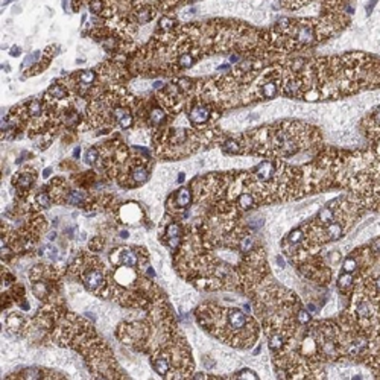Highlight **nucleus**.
I'll use <instances>...</instances> for the list:
<instances>
[{
  "label": "nucleus",
  "instance_id": "1",
  "mask_svg": "<svg viewBox=\"0 0 380 380\" xmlns=\"http://www.w3.org/2000/svg\"><path fill=\"white\" fill-rule=\"evenodd\" d=\"M280 73L281 94L304 101L339 99L380 85V61L365 53L304 61L297 70L283 64Z\"/></svg>",
  "mask_w": 380,
  "mask_h": 380
},
{
  "label": "nucleus",
  "instance_id": "2",
  "mask_svg": "<svg viewBox=\"0 0 380 380\" xmlns=\"http://www.w3.org/2000/svg\"><path fill=\"white\" fill-rule=\"evenodd\" d=\"M242 155H263L284 160L309 149L321 148V131L300 120H284L251 130L237 137Z\"/></svg>",
  "mask_w": 380,
  "mask_h": 380
},
{
  "label": "nucleus",
  "instance_id": "3",
  "mask_svg": "<svg viewBox=\"0 0 380 380\" xmlns=\"http://www.w3.org/2000/svg\"><path fill=\"white\" fill-rule=\"evenodd\" d=\"M195 315L206 332L231 347L249 350L259 339V323L240 309L204 303L197 307Z\"/></svg>",
  "mask_w": 380,
  "mask_h": 380
},
{
  "label": "nucleus",
  "instance_id": "4",
  "mask_svg": "<svg viewBox=\"0 0 380 380\" xmlns=\"http://www.w3.org/2000/svg\"><path fill=\"white\" fill-rule=\"evenodd\" d=\"M342 25L336 14H327L321 19H281L268 32L269 44L278 53H289L316 46L327 40Z\"/></svg>",
  "mask_w": 380,
  "mask_h": 380
},
{
  "label": "nucleus",
  "instance_id": "5",
  "mask_svg": "<svg viewBox=\"0 0 380 380\" xmlns=\"http://www.w3.org/2000/svg\"><path fill=\"white\" fill-rule=\"evenodd\" d=\"M110 260L113 266H128V268H136L137 271L143 272L149 266V257L148 251L142 246H117L116 249L111 251Z\"/></svg>",
  "mask_w": 380,
  "mask_h": 380
},
{
  "label": "nucleus",
  "instance_id": "6",
  "mask_svg": "<svg viewBox=\"0 0 380 380\" xmlns=\"http://www.w3.org/2000/svg\"><path fill=\"white\" fill-rule=\"evenodd\" d=\"M192 203H194V192H192V188H190V185L188 187H181L175 192V197H172L167 201V212L172 210V209H173L175 215L179 213V212H185L190 206H192ZM178 218L181 221L185 219L184 213H179Z\"/></svg>",
  "mask_w": 380,
  "mask_h": 380
},
{
  "label": "nucleus",
  "instance_id": "7",
  "mask_svg": "<svg viewBox=\"0 0 380 380\" xmlns=\"http://www.w3.org/2000/svg\"><path fill=\"white\" fill-rule=\"evenodd\" d=\"M37 179V173L34 172V169L26 167L20 172H17L13 176V185L16 187V192H17V200H26L29 190L34 187V182Z\"/></svg>",
  "mask_w": 380,
  "mask_h": 380
},
{
  "label": "nucleus",
  "instance_id": "8",
  "mask_svg": "<svg viewBox=\"0 0 380 380\" xmlns=\"http://www.w3.org/2000/svg\"><path fill=\"white\" fill-rule=\"evenodd\" d=\"M28 318L22 313H17V312H11L7 318H5V329L10 335L13 336H23L26 332H28Z\"/></svg>",
  "mask_w": 380,
  "mask_h": 380
},
{
  "label": "nucleus",
  "instance_id": "9",
  "mask_svg": "<svg viewBox=\"0 0 380 380\" xmlns=\"http://www.w3.org/2000/svg\"><path fill=\"white\" fill-rule=\"evenodd\" d=\"M169 119V114L167 111L161 107V105H154L151 110H148V116H146V120L148 122V126H152V128H160L163 126Z\"/></svg>",
  "mask_w": 380,
  "mask_h": 380
},
{
  "label": "nucleus",
  "instance_id": "10",
  "mask_svg": "<svg viewBox=\"0 0 380 380\" xmlns=\"http://www.w3.org/2000/svg\"><path fill=\"white\" fill-rule=\"evenodd\" d=\"M338 289L342 295L350 298V295L354 291V274L342 271V274L338 278Z\"/></svg>",
  "mask_w": 380,
  "mask_h": 380
},
{
  "label": "nucleus",
  "instance_id": "11",
  "mask_svg": "<svg viewBox=\"0 0 380 380\" xmlns=\"http://www.w3.org/2000/svg\"><path fill=\"white\" fill-rule=\"evenodd\" d=\"M149 360H151V365H152L154 371H155L158 375L167 378V375H169L170 371H172V363H170V360H169L167 357H164V356H157V357H152V359H149Z\"/></svg>",
  "mask_w": 380,
  "mask_h": 380
},
{
  "label": "nucleus",
  "instance_id": "12",
  "mask_svg": "<svg viewBox=\"0 0 380 380\" xmlns=\"http://www.w3.org/2000/svg\"><path fill=\"white\" fill-rule=\"evenodd\" d=\"M178 26H179V23L176 22V17H173L170 14H163L158 20L157 31H158V34H169V32H173Z\"/></svg>",
  "mask_w": 380,
  "mask_h": 380
},
{
  "label": "nucleus",
  "instance_id": "13",
  "mask_svg": "<svg viewBox=\"0 0 380 380\" xmlns=\"http://www.w3.org/2000/svg\"><path fill=\"white\" fill-rule=\"evenodd\" d=\"M221 149L224 154H228V155H242V146H240V142L239 139H225L222 143H221Z\"/></svg>",
  "mask_w": 380,
  "mask_h": 380
},
{
  "label": "nucleus",
  "instance_id": "14",
  "mask_svg": "<svg viewBox=\"0 0 380 380\" xmlns=\"http://www.w3.org/2000/svg\"><path fill=\"white\" fill-rule=\"evenodd\" d=\"M52 198L47 192H38L32 201V204L37 207V209H49L52 206Z\"/></svg>",
  "mask_w": 380,
  "mask_h": 380
},
{
  "label": "nucleus",
  "instance_id": "15",
  "mask_svg": "<svg viewBox=\"0 0 380 380\" xmlns=\"http://www.w3.org/2000/svg\"><path fill=\"white\" fill-rule=\"evenodd\" d=\"M108 2L107 0H90L88 2V11L93 16H102V13L107 10Z\"/></svg>",
  "mask_w": 380,
  "mask_h": 380
},
{
  "label": "nucleus",
  "instance_id": "16",
  "mask_svg": "<svg viewBox=\"0 0 380 380\" xmlns=\"http://www.w3.org/2000/svg\"><path fill=\"white\" fill-rule=\"evenodd\" d=\"M99 158V146H90L84 152V161L88 166H94Z\"/></svg>",
  "mask_w": 380,
  "mask_h": 380
},
{
  "label": "nucleus",
  "instance_id": "17",
  "mask_svg": "<svg viewBox=\"0 0 380 380\" xmlns=\"http://www.w3.org/2000/svg\"><path fill=\"white\" fill-rule=\"evenodd\" d=\"M356 269H357V260H356V257L350 252V254L344 259V262H342V271H344V272H351V274H354Z\"/></svg>",
  "mask_w": 380,
  "mask_h": 380
},
{
  "label": "nucleus",
  "instance_id": "18",
  "mask_svg": "<svg viewBox=\"0 0 380 380\" xmlns=\"http://www.w3.org/2000/svg\"><path fill=\"white\" fill-rule=\"evenodd\" d=\"M182 231H184V230H182L181 224L176 222V221H173V222H170V224L166 227V237H176V236H181ZM166 237H164V239H166Z\"/></svg>",
  "mask_w": 380,
  "mask_h": 380
},
{
  "label": "nucleus",
  "instance_id": "19",
  "mask_svg": "<svg viewBox=\"0 0 380 380\" xmlns=\"http://www.w3.org/2000/svg\"><path fill=\"white\" fill-rule=\"evenodd\" d=\"M297 321H298L300 326H309V323L312 321V316H310V313L306 309L301 307L298 310V313H297Z\"/></svg>",
  "mask_w": 380,
  "mask_h": 380
},
{
  "label": "nucleus",
  "instance_id": "20",
  "mask_svg": "<svg viewBox=\"0 0 380 380\" xmlns=\"http://www.w3.org/2000/svg\"><path fill=\"white\" fill-rule=\"evenodd\" d=\"M104 239L102 237H93L90 242H88V249L90 251H94V252H98V251H101L102 248H104Z\"/></svg>",
  "mask_w": 380,
  "mask_h": 380
},
{
  "label": "nucleus",
  "instance_id": "21",
  "mask_svg": "<svg viewBox=\"0 0 380 380\" xmlns=\"http://www.w3.org/2000/svg\"><path fill=\"white\" fill-rule=\"evenodd\" d=\"M234 378H259V375L254 371H251L248 368H243L242 371L234 374Z\"/></svg>",
  "mask_w": 380,
  "mask_h": 380
},
{
  "label": "nucleus",
  "instance_id": "22",
  "mask_svg": "<svg viewBox=\"0 0 380 380\" xmlns=\"http://www.w3.org/2000/svg\"><path fill=\"white\" fill-rule=\"evenodd\" d=\"M50 175H52V167H46V169H44V172H43V178H46V179H47Z\"/></svg>",
  "mask_w": 380,
  "mask_h": 380
},
{
  "label": "nucleus",
  "instance_id": "23",
  "mask_svg": "<svg viewBox=\"0 0 380 380\" xmlns=\"http://www.w3.org/2000/svg\"><path fill=\"white\" fill-rule=\"evenodd\" d=\"M19 306H20L23 310H29V303H28L26 300H23L22 303H19Z\"/></svg>",
  "mask_w": 380,
  "mask_h": 380
},
{
  "label": "nucleus",
  "instance_id": "24",
  "mask_svg": "<svg viewBox=\"0 0 380 380\" xmlns=\"http://www.w3.org/2000/svg\"><path fill=\"white\" fill-rule=\"evenodd\" d=\"M11 55H13V56H19V55H20V47H16V46H14V47L11 49Z\"/></svg>",
  "mask_w": 380,
  "mask_h": 380
},
{
  "label": "nucleus",
  "instance_id": "25",
  "mask_svg": "<svg viewBox=\"0 0 380 380\" xmlns=\"http://www.w3.org/2000/svg\"><path fill=\"white\" fill-rule=\"evenodd\" d=\"M277 263H278V266H280V268H284V260H283V257H281V256H277Z\"/></svg>",
  "mask_w": 380,
  "mask_h": 380
},
{
  "label": "nucleus",
  "instance_id": "26",
  "mask_svg": "<svg viewBox=\"0 0 380 380\" xmlns=\"http://www.w3.org/2000/svg\"><path fill=\"white\" fill-rule=\"evenodd\" d=\"M47 239H49V240H55V239H56V233H55V231H50V233L47 234Z\"/></svg>",
  "mask_w": 380,
  "mask_h": 380
},
{
  "label": "nucleus",
  "instance_id": "27",
  "mask_svg": "<svg viewBox=\"0 0 380 380\" xmlns=\"http://www.w3.org/2000/svg\"><path fill=\"white\" fill-rule=\"evenodd\" d=\"M79 154H81V148H76V149L73 151V157H75V158H79Z\"/></svg>",
  "mask_w": 380,
  "mask_h": 380
},
{
  "label": "nucleus",
  "instance_id": "28",
  "mask_svg": "<svg viewBox=\"0 0 380 380\" xmlns=\"http://www.w3.org/2000/svg\"><path fill=\"white\" fill-rule=\"evenodd\" d=\"M120 236H122V237H123V239H126V237H128V236H130V233H128V231H126V230H123V231H122V233H120Z\"/></svg>",
  "mask_w": 380,
  "mask_h": 380
},
{
  "label": "nucleus",
  "instance_id": "29",
  "mask_svg": "<svg viewBox=\"0 0 380 380\" xmlns=\"http://www.w3.org/2000/svg\"><path fill=\"white\" fill-rule=\"evenodd\" d=\"M182 179H184V173H179V176H178V181L181 182Z\"/></svg>",
  "mask_w": 380,
  "mask_h": 380
}]
</instances>
